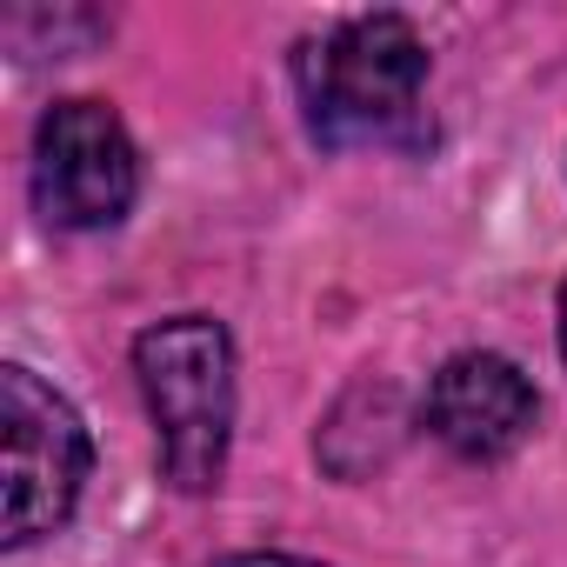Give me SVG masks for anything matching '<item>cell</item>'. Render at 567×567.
<instances>
[{
  "mask_svg": "<svg viewBox=\"0 0 567 567\" xmlns=\"http://www.w3.org/2000/svg\"><path fill=\"white\" fill-rule=\"evenodd\" d=\"M560 354H567V280H560Z\"/></svg>",
  "mask_w": 567,
  "mask_h": 567,
  "instance_id": "obj_7",
  "label": "cell"
},
{
  "mask_svg": "<svg viewBox=\"0 0 567 567\" xmlns=\"http://www.w3.org/2000/svg\"><path fill=\"white\" fill-rule=\"evenodd\" d=\"M141 194V147L107 101H54L34 127V207L48 227L94 234L127 220Z\"/></svg>",
  "mask_w": 567,
  "mask_h": 567,
  "instance_id": "obj_4",
  "label": "cell"
},
{
  "mask_svg": "<svg viewBox=\"0 0 567 567\" xmlns=\"http://www.w3.org/2000/svg\"><path fill=\"white\" fill-rule=\"evenodd\" d=\"M134 381L154 421L161 474L181 494H207L227 474L234 441V334L214 315H174L134 334Z\"/></svg>",
  "mask_w": 567,
  "mask_h": 567,
  "instance_id": "obj_2",
  "label": "cell"
},
{
  "mask_svg": "<svg viewBox=\"0 0 567 567\" xmlns=\"http://www.w3.org/2000/svg\"><path fill=\"white\" fill-rule=\"evenodd\" d=\"M0 447H8V514H0L8 547L68 527L94 467V441L74 401L21 361L0 368Z\"/></svg>",
  "mask_w": 567,
  "mask_h": 567,
  "instance_id": "obj_3",
  "label": "cell"
},
{
  "mask_svg": "<svg viewBox=\"0 0 567 567\" xmlns=\"http://www.w3.org/2000/svg\"><path fill=\"white\" fill-rule=\"evenodd\" d=\"M214 567H321V560H301V554H227Z\"/></svg>",
  "mask_w": 567,
  "mask_h": 567,
  "instance_id": "obj_6",
  "label": "cell"
},
{
  "mask_svg": "<svg viewBox=\"0 0 567 567\" xmlns=\"http://www.w3.org/2000/svg\"><path fill=\"white\" fill-rule=\"evenodd\" d=\"M427 434L461 454V461H507L534 421H540V394L534 381L487 348H467L454 361H441V374L427 381Z\"/></svg>",
  "mask_w": 567,
  "mask_h": 567,
  "instance_id": "obj_5",
  "label": "cell"
},
{
  "mask_svg": "<svg viewBox=\"0 0 567 567\" xmlns=\"http://www.w3.org/2000/svg\"><path fill=\"white\" fill-rule=\"evenodd\" d=\"M427 41L408 14H354L295 54V94L308 134L348 147H421L427 141Z\"/></svg>",
  "mask_w": 567,
  "mask_h": 567,
  "instance_id": "obj_1",
  "label": "cell"
}]
</instances>
